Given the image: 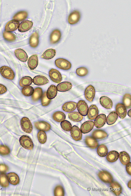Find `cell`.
Returning a JSON list of instances; mask_svg holds the SVG:
<instances>
[{
  "label": "cell",
  "mask_w": 131,
  "mask_h": 196,
  "mask_svg": "<svg viewBox=\"0 0 131 196\" xmlns=\"http://www.w3.org/2000/svg\"><path fill=\"white\" fill-rule=\"evenodd\" d=\"M52 118L56 121L60 122L65 119L66 116L63 112L61 111H57L53 114Z\"/></svg>",
  "instance_id": "f35d334b"
},
{
  "label": "cell",
  "mask_w": 131,
  "mask_h": 196,
  "mask_svg": "<svg viewBox=\"0 0 131 196\" xmlns=\"http://www.w3.org/2000/svg\"><path fill=\"white\" fill-rule=\"evenodd\" d=\"M10 152V150L7 146L4 145H0V155H7Z\"/></svg>",
  "instance_id": "f907efd6"
},
{
  "label": "cell",
  "mask_w": 131,
  "mask_h": 196,
  "mask_svg": "<svg viewBox=\"0 0 131 196\" xmlns=\"http://www.w3.org/2000/svg\"><path fill=\"white\" fill-rule=\"evenodd\" d=\"M111 191L116 195H119L122 192V188L119 184L116 181H112L110 185Z\"/></svg>",
  "instance_id": "d4e9b609"
},
{
  "label": "cell",
  "mask_w": 131,
  "mask_h": 196,
  "mask_svg": "<svg viewBox=\"0 0 131 196\" xmlns=\"http://www.w3.org/2000/svg\"><path fill=\"white\" fill-rule=\"evenodd\" d=\"M34 90L32 87L29 86L24 87L22 89L21 92L24 96H29L32 95Z\"/></svg>",
  "instance_id": "7bdbcfd3"
},
{
  "label": "cell",
  "mask_w": 131,
  "mask_h": 196,
  "mask_svg": "<svg viewBox=\"0 0 131 196\" xmlns=\"http://www.w3.org/2000/svg\"><path fill=\"white\" fill-rule=\"evenodd\" d=\"M94 125V123L93 121H86L82 124L80 127V130L83 133H87L92 130Z\"/></svg>",
  "instance_id": "5bb4252c"
},
{
  "label": "cell",
  "mask_w": 131,
  "mask_h": 196,
  "mask_svg": "<svg viewBox=\"0 0 131 196\" xmlns=\"http://www.w3.org/2000/svg\"><path fill=\"white\" fill-rule=\"evenodd\" d=\"M68 115L69 118L71 120L75 122H80L83 118L82 116L77 112H74L69 113Z\"/></svg>",
  "instance_id": "74e56055"
},
{
  "label": "cell",
  "mask_w": 131,
  "mask_h": 196,
  "mask_svg": "<svg viewBox=\"0 0 131 196\" xmlns=\"http://www.w3.org/2000/svg\"><path fill=\"white\" fill-rule=\"evenodd\" d=\"M7 91L6 87L3 85L0 84V94H2Z\"/></svg>",
  "instance_id": "f5cc1de1"
},
{
  "label": "cell",
  "mask_w": 131,
  "mask_h": 196,
  "mask_svg": "<svg viewBox=\"0 0 131 196\" xmlns=\"http://www.w3.org/2000/svg\"><path fill=\"white\" fill-rule=\"evenodd\" d=\"M15 54L17 58L22 62H26L28 59V56L26 52L21 49L15 50Z\"/></svg>",
  "instance_id": "ac0fdd59"
},
{
  "label": "cell",
  "mask_w": 131,
  "mask_h": 196,
  "mask_svg": "<svg viewBox=\"0 0 131 196\" xmlns=\"http://www.w3.org/2000/svg\"><path fill=\"white\" fill-rule=\"evenodd\" d=\"M28 14L25 11H21L16 13L13 16V19L17 21H21L27 17Z\"/></svg>",
  "instance_id": "d590c367"
},
{
  "label": "cell",
  "mask_w": 131,
  "mask_h": 196,
  "mask_svg": "<svg viewBox=\"0 0 131 196\" xmlns=\"http://www.w3.org/2000/svg\"><path fill=\"white\" fill-rule=\"evenodd\" d=\"M61 125L62 128L66 131H70L72 128V125L67 120L62 121Z\"/></svg>",
  "instance_id": "bcb514c9"
},
{
  "label": "cell",
  "mask_w": 131,
  "mask_h": 196,
  "mask_svg": "<svg viewBox=\"0 0 131 196\" xmlns=\"http://www.w3.org/2000/svg\"><path fill=\"white\" fill-rule=\"evenodd\" d=\"M35 127L37 129L43 131H49L51 128L50 125L48 123L43 121H37L34 122Z\"/></svg>",
  "instance_id": "8fae6325"
},
{
  "label": "cell",
  "mask_w": 131,
  "mask_h": 196,
  "mask_svg": "<svg viewBox=\"0 0 131 196\" xmlns=\"http://www.w3.org/2000/svg\"><path fill=\"white\" fill-rule=\"evenodd\" d=\"M95 90L94 87L92 85H90L86 88L84 93L86 99L89 102H92L95 97Z\"/></svg>",
  "instance_id": "ba28073f"
},
{
  "label": "cell",
  "mask_w": 131,
  "mask_h": 196,
  "mask_svg": "<svg viewBox=\"0 0 131 196\" xmlns=\"http://www.w3.org/2000/svg\"><path fill=\"white\" fill-rule=\"evenodd\" d=\"M55 64L59 68L63 70H67L71 67L72 65L68 60L63 58H59L55 61Z\"/></svg>",
  "instance_id": "3957f363"
},
{
  "label": "cell",
  "mask_w": 131,
  "mask_h": 196,
  "mask_svg": "<svg viewBox=\"0 0 131 196\" xmlns=\"http://www.w3.org/2000/svg\"><path fill=\"white\" fill-rule=\"evenodd\" d=\"M126 169L127 172L130 175H131V163L129 162L126 165Z\"/></svg>",
  "instance_id": "db71d44e"
},
{
  "label": "cell",
  "mask_w": 131,
  "mask_h": 196,
  "mask_svg": "<svg viewBox=\"0 0 131 196\" xmlns=\"http://www.w3.org/2000/svg\"><path fill=\"white\" fill-rule=\"evenodd\" d=\"M123 104L126 108L129 109L131 108V96L129 94H126L124 96L123 99Z\"/></svg>",
  "instance_id": "b9f144b4"
},
{
  "label": "cell",
  "mask_w": 131,
  "mask_h": 196,
  "mask_svg": "<svg viewBox=\"0 0 131 196\" xmlns=\"http://www.w3.org/2000/svg\"><path fill=\"white\" fill-rule=\"evenodd\" d=\"M0 73L4 78L10 80H13L15 76L13 71L9 67L3 66L0 68Z\"/></svg>",
  "instance_id": "7a4b0ae2"
},
{
  "label": "cell",
  "mask_w": 131,
  "mask_h": 196,
  "mask_svg": "<svg viewBox=\"0 0 131 196\" xmlns=\"http://www.w3.org/2000/svg\"><path fill=\"white\" fill-rule=\"evenodd\" d=\"M0 185L3 187H7L9 185V182L7 177L4 173L0 174Z\"/></svg>",
  "instance_id": "60d3db41"
},
{
  "label": "cell",
  "mask_w": 131,
  "mask_h": 196,
  "mask_svg": "<svg viewBox=\"0 0 131 196\" xmlns=\"http://www.w3.org/2000/svg\"><path fill=\"white\" fill-rule=\"evenodd\" d=\"M9 182L11 184L15 185L19 183V178L18 175L14 172H10L7 175Z\"/></svg>",
  "instance_id": "4316f807"
},
{
  "label": "cell",
  "mask_w": 131,
  "mask_h": 196,
  "mask_svg": "<svg viewBox=\"0 0 131 196\" xmlns=\"http://www.w3.org/2000/svg\"><path fill=\"white\" fill-rule=\"evenodd\" d=\"M71 136L76 141L81 140L82 139V133L80 129L77 126L74 125L70 130Z\"/></svg>",
  "instance_id": "30bf717a"
},
{
  "label": "cell",
  "mask_w": 131,
  "mask_h": 196,
  "mask_svg": "<svg viewBox=\"0 0 131 196\" xmlns=\"http://www.w3.org/2000/svg\"><path fill=\"white\" fill-rule=\"evenodd\" d=\"M85 142L87 145L92 149L96 148L99 145L96 139L91 136H86L85 138Z\"/></svg>",
  "instance_id": "cb8c5ba5"
},
{
  "label": "cell",
  "mask_w": 131,
  "mask_h": 196,
  "mask_svg": "<svg viewBox=\"0 0 131 196\" xmlns=\"http://www.w3.org/2000/svg\"><path fill=\"white\" fill-rule=\"evenodd\" d=\"M80 17V15L79 12L77 10H75L71 13L69 16L68 22L70 24H74L79 21Z\"/></svg>",
  "instance_id": "9c48e42d"
},
{
  "label": "cell",
  "mask_w": 131,
  "mask_h": 196,
  "mask_svg": "<svg viewBox=\"0 0 131 196\" xmlns=\"http://www.w3.org/2000/svg\"><path fill=\"white\" fill-rule=\"evenodd\" d=\"M38 59L37 55L31 56L28 59V65L31 70H33L38 65Z\"/></svg>",
  "instance_id": "603a6c76"
},
{
  "label": "cell",
  "mask_w": 131,
  "mask_h": 196,
  "mask_svg": "<svg viewBox=\"0 0 131 196\" xmlns=\"http://www.w3.org/2000/svg\"><path fill=\"white\" fill-rule=\"evenodd\" d=\"M61 37V33L58 29H56L52 31L50 36V41L51 44L57 43L60 40Z\"/></svg>",
  "instance_id": "2e32d148"
},
{
  "label": "cell",
  "mask_w": 131,
  "mask_h": 196,
  "mask_svg": "<svg viewBox=\"0 0 131 196\" xmlns=\"http://www.w3.org/2000/svg\"><path fill=\"white\" fill-rule=\"evenodd\" d=\"M33 82L37 85H42L49 82V80L45 77L41 75H37L34 77Z\"/></svg>",
  "instance_id": "ffe728a7"
},
{
  "label": "cell",
  "mask_w": 131,
  "mask_h": 196,
  "mask_svg": "<svg viewBox=\"0 0 131 196\" xmlns=\"http://www.w3.org/2000/svg\"><path fill=\"white\" fill-rule=\"evenodd\" d=\"M41 98V104L43 106L48 105L51 102V100L48 99L47 97L46 91L44 92Z\"/></svg>",
  "instance_id": "681fc988"
},
{
  "label": "cell",
  "mask_w": 131,
  "mask_h": 196,
  "mask_svg": "<svg viewBox=\"0 0 131 196\" xmlns=\"http://www.w3.org/2000/svg\"><path fill=\"white\" fill-rule=\"evenodd\" d=\"M49 74L50 79L53 82L58 83L61 81V74L58 70L52 68L49 72Z\"/></svg>",
  "instance_id": "8992f818"
},
{
  "label": "cell",
  "mask_w": 131,
  "mask_h": 196,
  "mask_svg": "<svg viewBox=\"0 0 131 196\" xmlns=\"http://www.w3.org/2000/svg\"><path fill=\"white\" fill-rule=\"evenodd\" d=\"M57 93L56 87L54 85H51L46 92L47 97L50 100L53 99L56 96Z\"/></svg>",
  "instance_id": "83f0119b"
},
{
  "label": "cell",
  "mask_w": 131,
  "mask_h": 196,
  "mask_svg": "<svg viewBox=\"0 0 131 196\" xmlns=\"http://www.w3.org/2000/svg\"><path fill=\"white\" fill-rule=\"evenodd\" d=\"M131 180H130L128 182V187L130 188H131Z\"/></svg>",
  "instance_id": "11a10c76"
},
{
  "label": "cell",
  "mask_w": 131,
  "mask_h": 196,
  "mask_svg": "<svg viewBox=\"0 0 131 196\" xmlns=\"http://www.w3.org/2000/svg\"><path fill=\"white\" fill-rule=\"evenodd\" d=\"M116 113L121 119L124 118L126 116L127 110L124 105L122 103H118L116 106Z\"/></svg>",
  "instance_id": "9a60e30c"
},
{
  "label": "cell",
  "mask_w": 131,
  "mask_h": 196,
  "mask_svg": "<svg viewBox=\"0 0 131 196\" xmlns=\"http://www.w3.org/2000/svg\"><path fill=\"white\" fill-rule=\"evenodd\" d=\"M100 101L101 105L107 109H111L112 107V102L111 100L106 96H101L100 99Z\"/></svg>",
  "instance_id": "7402d4cb"
},
{
  "label": "cell",
  "mask_w": 131,
  "mask_h": 196,
  "mask_svg": "<svg viewBox=\"0 0 131 196\" xmlns=\"http://www.w3.org/2000/svg\"><path fill=\"white\" fill-rule=\"evenodd\" d=\"M119 157L121 162L124 165H126L130 162V156L125 152L122 151L120 152Z\"/></svg>",
  "instance_id": "1f68e13d"
},
{
  "label": "cell",
  "mask_w": 131,
  "mask_h": 196,
  "mask_svg": "<svg viewBox=\"0 0 131 196\" xmlns=\"http://www.w3.org/2000/svg\"><path fill=\"white\" fill-rule=\"evenodd\" d=\"M118 117V114L115 111L111 112L106 118V123L108 125L113 124L116 122Z\"/></svg>",
  "instance_id": "e575fe53"
},
{
  "label": "cell",
  "mask_w": 131,
  "mask_h": 196,
  "mask_svg": "<svg viewBox=\"0 0 131 196\" xmlns=\"http://www.w3.org/2000/svg\"><path fill=\"white\" fill-rule=\"evenodd\" d=\"M54 195L55 196H63L64 193L63 187L61 185L57 186L54 190Z\"/></svg>",
  "instance_id": "7dc6e473"
},
{
  "label": "cell",
  "mask_w": 131,
  "mask_h": 196,
  "mask_svg": "<svg viewBox=\"0 0 131 196\" xmlns=\"http://www.w3.org/2000/svg\"><path fill=\"white\" fill-rule=\"evenodd\" d=\"M128 115L129 116L131 117V109L129 110L128 112Z\"/></svg>",
  "instance_id": "9f6ffc18"
},
{
  "label": "cell",
  "mask_w": 131,
  "mask_h": 196,
  "mask_svg": "<svg viewBox=\"0 0 131 196\" xmlns=\"http://www.w3.org/2000/svg\"><path fill=\"white\" fill-rule=\"evenodd\" d=\"M108 149L106 146L104 145H101L98 147L97 152L98 155L101 157L106 156L108 153Z\"/></svg>",
  "instance_id": "ab89813d"
},
{
  "label": "cell",
  "mask_w": 131,
  "mask_h": 196,
  "mask_svg": "<svg viewBox=\"0 0 131 196\" xmlns=\"http://www.w3.org/2000/svg\"><path fill=\"white\" fill-rule=\"evenodd\" d=\"M77 74L81 77L85 76L88 73V70L85 67H81L77 68L76 70Z\"/></svg>",
  "instance_id": "c3c4849f"
},
{
  "label": "cell",
  "mask_w": 131,
  "mask_h": 196,
  "mask_svg": "<svg viewBox=\"0 0 131 196\" xmlns=\"http://www.w3.org/2000/svg\"><path fill=\"white\" fill-rule=\"evenodd\" d=\"M32 78L30 76H24L20 80L19 82V85L22 87L29 86L32 84Z\"/></svg>",
  "instance_id": "8d00e7d4"
},
{
  "label": "cell",
  "mask_w": 131,
  "mask_h": 196,
  "mask_svg": "<svg viewBox=\"0 0 131 196\" xmlns=\"http://www.w3.org/2000/svg\"><path fill=\"white\" fill-rule=\"evenodd\" d=\"M77 103L70 101L65 103L62 106L63 110L66 112H70L74 110L76 108Z\"/></svg>",
  "instance_id": "f1b7e54d"
},
{
  "label": "cell",
  "mask_w": 131,
  "mask_h": 196,
  "mask_svg": "<svg viewBox=\"0 0 131 196\" xmlns=\"http://www.w3.org/2000/svg\"><path fill=\"white\" fill-rule=\"evenodd\" d=\"M72 87V84L70 82H64L58 84L56 87L57 91L64 92L69 90L71 89Z\"/></svg>",
  "instance_id": "d6986e66"
},
{
  "label": "cell",
  "mask_w": 131,
  "mask_h": 196,
  "mask_svg": "<svg viewBox=\"0 0 131 196\" xmlns=\"http://www.w3.org/2000/svg\"><path fill=\"white\" fill-rule=\"evenodd\" d=\"M38 139L41 144L45 143L46 141L47 136L45 132L42 131H40L37 134Z\"/></svg>",
  "instance_id": "f6af8a7d"
},
{
  "label": "cell",
  "mask_w": 131,
  "mask_h": 196,
  "mask_svg": "<svg viewBox=\"0 0 131 196\" xmlns=\"http://www.w3.org/2000/svg\"><path fill=\"white\" fill-rule=\"evenodd\" d=\"M98 175L100 179L105 183H110L113 181L112 176L109 172L107 171H100L99 172Z\"/></svg>",
  "instance_id": "52a82bcc"
},
{
  "label": "cell",
  "mask_w": 131,
  "mask_h": 196,
  "mask_svg": "<svg viewBox=\"0 0 131 196\" xmlns=\"http://www.w3.org/2000/svg\"><path fill=\"white\" fill-rule=\"evenodd\" d=\"M119 157V153L115 151H112L109 152L106 157L107 160L109 162L113 163L116 161Z\"/></svg>",
  "instance_id": "4dcf8cb0"
},
{
  "label": "cell",
  "mask_w": 131,
  "mask_h": 196,
  "mask_svg": "<svg viewBox=\"0 0 131 196\" xmlns=\"http://www.w3.org/2000/svg\"><path fill=\"white\" fill-rule=\"evenodd\" d=\"M8 169V166L4 164H0V172L5 173L7 171Z\"/></svg>",
  "instance_id": "816d5d0a"
},
{
  "label": "cell",
  "mask_w": 131,
  "mask_h": 196,
  "mask_svg": "<svg viewBox=\"0 0 131 196\" xmlns=\"http://www.w3.org/2000/svg\"><path fill=\"white\" fill-rule=\"evenodd\" d=\"M20 125L23 130L25 132L30 133L32 129V124L29 119L26 117L22 118L20 120Z\"/></svg>",
  "instance_id": "277c9868"
},
{
  "label": "cell",
  "mask_w": 131,
  "mask_h": 196,
  "mask_svg": "<svg viewBox=\"0 0 131 196\" xmlns=\"http://www.w3.org/2000/svg\"><path fill=\"white\" fill-rule=\"evenodd\" d=\"M33 23L29 20H24L22 22L18 27V30L21 32H25L29 30L32 27Z\"/></svg>",
  "instance_id": "7c38bea8"
},
{
  "label": "cell",
  "mask_w": 131,
  "mask_h": 196,
  "mask_svg": "<svg viewBox=\"0 0 131 196\" xmlns=\"http://www.w3.org/2000/svg\"><path fill=\"white\" fill-rule=\"evenodd\" d=\"M106 120V116L105 114H101L98 115L94 120L95 126L98 128L102 127L105 124Z\"/></svg>",
  "instance_id": "4fadbf2b"
},
{
  "label": "cell",
  "mask_w": 131,
  "mask_h": 196,
  "mask_svg": "<svg viewBox=\"0 0 131 196\" xmlns=\"http://www.w3.org/2000/svg\"><path fill=\"white\" fill-rule=\"evenodd\" d=\"M42 93V88L40 87L35 88L31 96L32 100L34 101H38L41 97Z\"/></svg>",
  "instance_id": "836d02e7"
},
{
  "label": "cell",
  "mask_w": 131,
  "mask_h": 196,
  "mask_svg": "<svg viewBox=\"0 0 131 196\" xmlns=\"http://www.w3.org/2000/svg\"><path fill=\"white\" fill-rule=\"evenodd\" d=\"M19 141L21 145L24 148L31 150L34 147V145L32 140L28 136L23 135L19 139Z\"/></svg>",
  "instance_id": "6da1fadb"
},
{
  "label": "cell",
  "mask_w": 131,
  "mask_h": 196,
  "mask_svg": "<svg viewBox=\"0 0 131 196\" xmlns=\"http://www.w3.org/2000/svg\"><path fill=\"white\" fill-rule=\"evenodd\" d=\"M56 53L55 50L52 49H48L43 53L41 55V57L46 60L51 59L54 56Z\"/></svg>",
  "instance_id": "d6a6232c"
},
{
  "label": "cell",
  "mask_w": 131,
  "mask_h": 196,
  "mask_svg": "<svg viewBox=\"0 0 131 196\" xmlns=\"http://www.w3.org/2000/svg\"><path fill=\"white\" fill-rule=\"evenodd\" d=\"M3 35L4 38L8 41H14L16 39L15 35L11 32L4 31L3 32Z\"/></svg>",
  "instance_id": "ee69618b"
},
{
  "label": "cell",
  "mask_w": 131,
  "mask_h": 196,
  "mask_svg": "<svg viewBox=\"0 0 131 196\" xmlns=\"http://www.w3.org/2000/svg\"><path fill=\"white\" fill-rule=\"evenodd\" d=\"M19 25L18 21L12 20L9 21L6 24L5 27V30L7 32L13 31L16 30Z\"/></svg>",
  "instance_id": "44dd1931"
},
{
  "label": "cell",
  "mask_w": 131,
  "mask_h": 196,
  "mask_svg": "<svg viewBox=\"0 0 131 196\" xmlns=\"http://www.w3.org/2000/svg\"><path fill=\"white\" fill-rule=\"evenodd\" d=\"M98 114V109L95 105H92L89 107L88 113V116L89 119L91 120L94 119L97 116Z\"/></svg>",
  "instance_id": "e0dca14e"
},
{
  "label": "cell",
  "mask_w": 131,
  "mask_h": 196,
  "mask_svg": "<svg viewBox=\"0 0 131 196\" xmlns=\"http://www.w3.org/2000/svg\"><path fill=\"white\" fill-rule=\"evenodd\" d=\"M39 35L36 32L33 33L30 37L29 44L32 47L35 48L37 47L39 43Z\"/></svg>",
  "instance_id": "484cf974"
},
{
  "label": "cell",
  "mask_w": 131,
  "mask_h": 196,
  "mask_svg": "<svg viewBox=\"0 0 131 196\" xmlns=\"http://www.w3.org/2000/svg\"><path fill=\"white\" fill-rule=\"evenodd\" d=\"M92 137L97 139H101L107 136V134L104 131L101 130H96L92 133Z\"/></svg>",
  "instance_id": "f546056e"
},
{
  "label": "cell",
  "mask_w": 131,
  "mask_h": 196,
  "mask_svg": "<svg viewBox=\"0 0 131 196\" xmlns=\"http://www.w3.org/2000/svg\"><path fill=\"white\" fill-rule=\"evenodd\" d=\"M77 108L79 113L83 116H86L88 114V107L84 101L80 100L78 102Z\"/></svg>",
  "instance_id": "5b68a950"
}]
</instances>
